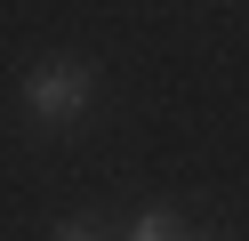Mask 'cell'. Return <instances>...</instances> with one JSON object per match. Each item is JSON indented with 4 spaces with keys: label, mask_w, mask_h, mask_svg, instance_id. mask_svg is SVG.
Listing matches in <instances>:
<instances>
[{
    "label": "cell",
    "mask_w": 249,
    "mask_h": 241,
    "mask_svg": "<svg viewBox=\"0 0 249 241\" xmlns=\"http://www.w3.org/2000/svg\"><path fill=\"white\" fill-rule=\"evenodd\" d=\"M24 105H33V121H72L89 105V64H40L24 80Z\"/></svg>",
    "instance_id": "cell-1"
},
{
    "label": "cell",
    "mask_w": 249,
    "mask_h": 241,
    "mask_svg": "<svg viewBox=\"0 0 249 241\" xmlns=\"http://www.w3.org/2000/svg\"><path fill=\"white\" fill-rule=\"evenodd\" d=\"M129 241H177V217H169V209H145V217H137V233Z\"/></svg>",
    "instance_id": "cell-2"
},
{
    "label": "cell",
    "mask_w": 249,
    "mask_h": 241,
    "mask_svg": "<svg viewBox=\"0 0 249 241\" xmlns=\"http://www.w3.org/2000/svg\"><path fill=\"white\" fill-rule=\"evenodd\" d=\"M56 241H113V233H89V225H65Z\"/></svg>",
    "instance_id": "cell-3"
}]
</instances>
